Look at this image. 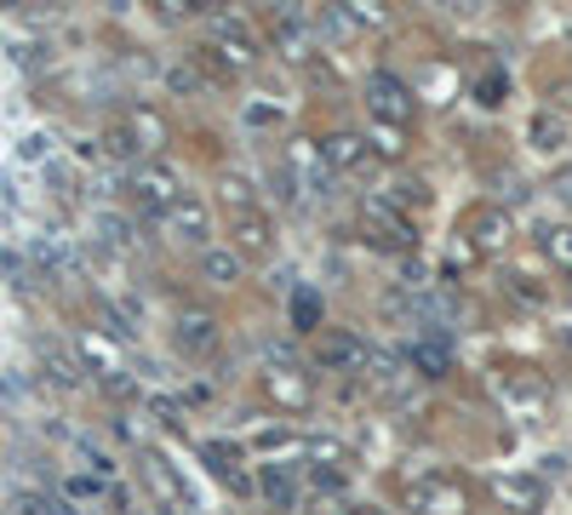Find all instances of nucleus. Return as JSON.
Here are the masks:
<instances>
[{"label": "nucleus", "mask_w": 572, "mask_h": 515, "mask_svg": "<svg viewBox=\"0 0 572 515\" xmlns=\"http://www.w3.org/2000/svg\"><path fill=\"white\" fill-rule=\"evenodd\" d=\"M361 229H366L373 247H389V253H407L413 240H418V224H413L407 213H395L384 195H366V200H361Z\"/></svg>", "instance_id": "obj_1"}, {"label": "nucleus", "mask_w": 572, "mask_h": 515, "mask_svg": "<svg viewBox=\"0 0 572 515\" xmlns=\"http://www.w3.org/2000/svg\"><path fill=\"white\" fill-rule=\"evenodd\" d=\"M126 189H132V200H138V213H149V218H166V213H173V206L184 200V184H178V172L166 166V161L138 166Z\"/></svg>", "instance_id": "obj_2"}, {"label": "nucleus", "mask_w": 572, "mask_h": 515, "mask_svg": "<svg viewBox=\"0 0 572 515\" xmlns=\"http://www.w3.org/2000/svg\"><path fill=\"white\" fill-rule=\"evenodd\" d=\"M138 475H144L149 498H155L166 515H195V498H189V487H184V481H178V470L166 464L160 453H138Z\"/></svg>", "instance_id": "obj_3"}, {"label": "nucleus", "mask_w": 572, "mask_h": 515, "mask_svg": "<svg viewBox=\"0 0 572 515\" xmlns=\"http://www.w3.org/2000/svg\"><path fill=\"white\" fill-rule=\"evenodd\" d=\"M498 395H503V406H510L516 419H527V424H538V419H544V406H550V384H544L532 367L503 372V378H498Z\"/></svg>", "instance_id": "obj_4"}, {"label": "nucleus", "mask_w": 572, "mask_h": 515, "mask_svg": "<svg viewBox=\"0 0 572 515\" xmlns=\"http://www.w3.org/2000/svg\"><path fill=\"white\" fill-rule=\"evenodd\" d=\"M366 110H373L378 126L401 132V126H413V92L401 86L395 75H373V81H366Z\"/></svg>", "instance_id": "obj_5"}, {"label": "nucleus", "mask_w": 572, "mask_h": 515, "mask_svg": "<svg viewBox=\"0 0 572 515\" xmlns=\"http://www.w3.org/2000/svg\"><path fill=\"white\" fill-rule=\"evenodd\" d=\"M160 229L173 235V240H184V247H200L207 253V235H212V213H207V200H195V195H184L173 213L160 218Z\"/></svg>", "instance_id": "obj_6"}, {"label": "nucleus", "mask_w": 572, "mask_h": 515, "mask_svg": "<svg viewBox=\"0 0 572 515\" xmlns=\"http://www.w3.org/2000/svg\"><path fill=\"white\" fill-rule=\"evenodd\" d=\"M229 235H235V253H241V258H269V253H275V224H269L258 206H252V213H235Z\"/></svg>", "instance_id": "obj_7"}, {"label": "nucleus", "mask_w": 572, "mask_h": 515, "mask_svg": "<svg viewBox=\"0 0 572 515\" xmlns=\"http://www.w3.org/2000/svg\"><path fill=\"white\" fill-rule=\"evenodd\" d=\"M492 498L510 515H538L544 509V481L538 475H492Z\"/></svg>", "instance_id": "obj_8"}, {"label": "nucleus", "mask_w": 572, "mask_h": 515, "mask_svg": "<svg viewBox=\"0 0 572 515\" xmlns=\"http://www.w3.org/2000/svg\"><path fill=\"white\" fill-rule=\"evenodd\" d=\"M413 504H424L429 515H464L469 509V498H464V487L453 475H424L413 487Z\"/></svg>", "instance_id": "obj_9"}, {"label": "nucleus", "mask_w": 572, "mask_h": 515, "mask_svg": "<svg viewBox=\"0 0 572 515\" xmlns=\"http://www.w3.org/2000/svg\"><path fill=\"white\" fill-rule=\"evenodd\" d=\"M115 126L126 132L132 150H149V155H155V150L166 144V121H160V110H149V103H132V110H126Z\"/></svg>", "instance_id": "obj_10"}, {"label": "nucleus", "mask_w": 572, "mask_h": 515, "mask_svg": "<svg viewBox=\"0 0 572 515\" xmlns=\"http://www.w3.org/2000/svg\"><path fill=\"white\" fill-rule=\"evenodd\" d=\"M178 350L184 356H212L218 350V321L207 309H178Z\"/></svg>", "instance_id": "obj_11"}, {"label": "nucleus", "mask_w": 572, "mask_h": 515, "mask_svg": "<svg viewBox=\"0 0 572 515\" xmlns=\"http://www.w3.org/2000/svg\"><path fill=\"white\" fill-rule=\"evenodd\" d=\"M263 384H269V395H275L287 412H310L315 406V384L304 372H281V367H269L263 372Z\"/></svg>", "instance_id": "obj_12"}, {"label": "nucleus", "mask_w": 572, "mask_h": 515, "mask_svg": "<svg viewBox=\"0 0 572 515\" xmlns=\"http://www.w3.org/2000/svg\"><path fill=\"white\" fill-rule=\"evenodd\" d=\"M464 235H476V253H487V258H492V253L510 247V218H503L498 206H481V213L464 224Z\"/></svg>", "instance_id": "obj_13"}, {"label": "nucleus", "mask_w": 572, "mask_h": 515, "mask_svg": "<svg viewBox=\"0 0 572 515\" xmlns=\"http://www.w3.org/2000/svg\"><path fill=\"white\" fill-rule=\"evenodd\" d=\"M366 361H373V350H366L361 338H350V332L321 338V367H332V372H361Z\"/></svg>", "instance_id": "obj_14"}, {"label": "nucleus", "mask_w": 572, "mask_h": 515, "mask_svg": "<svg viewBox=\"0 0 572 515\" xmlns=\"http://www.w3.org/2000/svg\"><path fill=\"white\" fill-rule=\"evenodd\" d=\"M321 161H326V172H361V166H366V137L332 132L326 144H321Z\"/></svg>", "instance_id": "obj_15"}, {"label": "nucleus", "mask_w": 572, "mask_h": 515, "mask_svg": "<svg viewBox=\"0 0 572 515\" xmlns=\"http://www.w3.org/2000/svg\"><path fill=\"white\" fill-rule=\"evenodd\" d=\"M407 367H413V378H447V372H453V350H447V338H435V332H429V338H418Z\"/></svg>", "instance_id": "obj_16"}, {"label": "nucleus", "mask_w": 572, "mask_h": 515, "mask_svg": "<svg viewBox=\"0 0 572 515\" xmlns=\"http://www.w3.org/2000/svg\"><path fill=\"white\" fill-rule=\"evenodd\" d=\"M200 275H207L212 287H235L247 275V258L235 247H207V253H200Z\"/></svg>", "instance_id": "obj_17"}, {"label": "nucleus", "mask_w": 572, "mask_h": 515, "mask_svg": "<svg viewBox=\"0 0 572 515\" xmlns=\"http://www.w3.org/2000/svg\"><path fill=\"white\" fill-rule=\"evenodd\" d=\"M258 487H263V498L275 504V509H287V504L298 498V475H292L287 464H263V470H258Z\"/></svg>", "instance_id": "obj_18"}, {"label": "nucleus", "mask_w": 572, "mask_h": 515, "mask_svg": "<svg viewBox=\"0 0 572 515\" xmlns=\"http://www.w3.org/2000/svg\"><path fill=\"white\" fill-rule=\"evenodd\" d=\"M81 361L92 372H104V378H121V350L110 338H97V332H81Z\"/></svg>", "instance_id": "obj_19"}, {"label": "nucleus", "mask_w": 572, "mask_h": 515, "mask_svg": "<svg viewBox=\"0 0 572 515\" xmlns=\"http://www.w3.org/2000/svg\"><path fill=\"white\" fill-rule=\"evenodd\" d=\"M41 367H46V378H52V384H63V390H75L81 384V361L75 356H63V350H52V343H46V350H41Z\"/></svg>", "instance_id": "obj_20"}, {"label": "nucleus", "mask_w": 572, "mask_h": 515, "mask_svg": "<svg viewBox=\"0 0 572 515\" xmlns=\"http://www.w3.org/2000/svg\"><path fill=\"white\" fill-rule=\"evenodd\" d=\"M92 229H97V240H104V247H115V253H132V224H126V218H115V213H97V218H92Z\"/></svg>", "instance_id": "obj_21"}, {"label": "nucleus", "mask_w": 572, "mask_h": 515, "mask_svg": "<svg viewBox=\"0 0 572 515\" xmlns=\"http://www.w3.org/2000/svg\"><path fill=\"white\" fill-rule=\"evenodd\" d=\"M527 137H532V150H561L566 144V126L555 121V115H532V126H527Z\"/></svg>", "instance_id": "obj_22"}, {"label": "nucleus", "mask_w": 572, "mask_h": 515, "mask_svg": "<svg viewBox=\"0 0 572 515\" xmlns=\"http://www.w3.org/2000/svg\"><path fill=\"white\" fill-rule=\"evenodd\" d=\"M292 327L298 332H315L321 327V298L315 292H292Z\"/></svg>", "instance_id": "obj_23"}, {"label": "nucleus", "mask_w": 572, "mask_h": 515, "mask_svg": "<svg viewBox=\"0 0 572 515\" xmlns=\"http://www.w3.org/2000/svg\"><path fill=\"white\" fill-rule=\"evenodd\" d=\"M18 515H70L58 493H18Z\"/></svg>", "instance_id": "obj_24"}, {"label": "nucleus", "mask_w": 572, "mask_h": 515, "mask_svg": "<svg viewBox=\"0 0 572 515\" xmlns=\"http://www.w3.org/2000/svg\"><path fill=\"white\" fill-rule=\"evenodd\" d=\"M223 206L229 213H252V184L247 178H223Z\"/></svg>", "instance_id": "obj_25"}, {"label": "nucleus", "mask_w": 572, "mask_h": 515, "mask_svg": "<svg viewBox=\"0 0 572 515\" xmlns=\"http://www.w3.org/2000/svg\"><path fill=\"white\" fill-rule=\"evenodd\" d=\"M544 253H550L566 275H572V229H550V235H544Z\"/></svg>", "instance_id": "obj_26"}, {"label": "nucleus", "mask_w": 572, "mask_h": 515, "mask_svg": "<svg viewBox=\"0 0 572 515\" xmlns=\"http://www.w3.org/2000/svg\"><path fill=\"white\" fill-rule=\"evenodd\" d=\"M510 292H516L521 303H544V287H538L532 275H510Z\"/></svg>", "instance_id": "obj_27"}, {"label": "nucleus", "mask_w": 572, "mask_h": 515, "mask_svg": "<svg viewBox=\"0 0 572 515\" xmlns=\"http://www.w3.org/2000/svg\"><path fill=\"white\" fill-rule=\"evenodd\" d=\"M23 161H52V137L46 132H29L23 137Z\"/></svg>", "instance_id": "obj_28"}, {"label": "nucleus", "mask_w": 572, "mask_h": 515, "mask_svg": "<svg viewBox=\"0 0 572 515\" xmlns=\"http://www.w3.org/2000/svg\"><path fill=\"white\" fill-rule=\"evenodd\" d=\"M498 92H503V81H498V75H487V81H481V103H498Z\"/></svg>", "instance_id": "obj_29"}, {"label": "nucleus", "mask_w": 572, "mask_h": 515, "mask_svg": "<svg viewBox=\"0 0 572 515\" xmlns=\"http://www.w3.org/2000/svg\"><path fill=\"white\" fill-rule=\"evenodd\" d=\"M350 515H384V509H350Z\"/></svg>", "instance_id": "obj_30"}]
</instances>
